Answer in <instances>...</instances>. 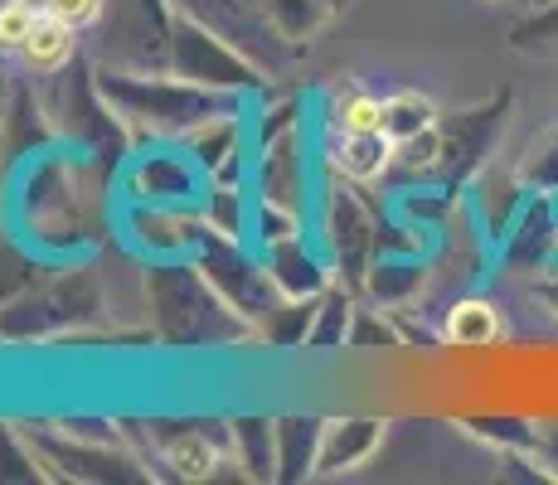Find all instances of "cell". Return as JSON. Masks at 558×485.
Instances as JSON below:
<instances>
[{
    "instance_id": "cell-36",
    "label": "cell",
    "mask_w": 558,
    "mask_h": 485,
    "mask_svg": "<svg viewBox=\"0 0 558 485\" xmlns=\"http://www.w3.org/2000/svg\"><path fill=\"white\" fill-rule=\"evenodd\" d=\"M520 180L530 190H558V126L530 150V160L520 166Z\"/></svg>"
},
{
    "instance_id": "cell-41",
    "label": "cell",
    "mask_w": 558,
    "mask_h": 485,
    "mask_svg": "<svg viewBox=\"0 0 558 485\" xmlns=\"http://www.w3.org/2000/svg\"><path fill=\"white\" fill-rule=\"evenodd\" d=\"M539 296H544V301H549V306L558 311V282H544V287H539Z\"/></svg>"
},
{
    "instance_id": "cell-43",
    "label": "cell",
    "mask_w": 558,
    "mask_h": 485,
    "mask_svg": "<svg viewBox=\"0 0 558 485\" xmlns=\"http://www.w3.org/2000/svg\"><path fill=\"white\" fill-rule=\"evenodd\" d=\"M539 5H549V0H530V10H539Z\"/></svg>"
},
{
    "instance_id": "cell-32",
    "label": "cell",
    "mask_w": 558,
    "mask_h": 485,
    "mask_svg": "<svg viewBox=\"0 0 558 485\" xmlns=\"http://www.w3.org/2000/svg\"><path fill=\"white\" fill-rule=\"evenodd\" d=\"M336 132H384V102L379 97H369V93H345L336 102Z\"/></svg>"
},
{
    "instance_id": "cell-21",
    "label": "cell",
    "mask_w": 558,
    "mask_h": 485,
    "mask_svg": "<svg viewBox=\"0 0 558 485\" xmlns=\"http://www.w3.org/2000/svg\"><path fill=\"white\" fill-rule=\"evenodd\" d=\"M393 156H399V146L389 132H336V142H330V170L350 185H369V180L389 175Z\"/></svg>"
},
{
    "instance_id": "cell-44",
    "label": "cell",
    "mask_w": 558,
    "mask_h": 485,
    "mask_svg": "<svg viewBox=\"0 0 558 485\" xmlns=\"http://www.w3.org/2000/svg\"><path fill=\"white\" fill-rule=\"evenodd\" d=\"M326 5H330V10H336V5H340V0H326Z\"/></svg>"
},
{
    "instance_id": "cell-30",
    "label": "cell",
    "mask_w": 558,
    "mask_h": 485,
    "mask_svg": "<svg viewBox=\"0 0 558 485\" xmlns=\"http://www.w3.org/2000/svg\"><path fill=\"white\" fill-rule=\"evenodd\" d=\"M0 481H20V485L49 481L39 451L29 447V437L20 433V427H10V423H0Z\"/></svg>"
},
{
    "instance_id": "cell-38",
    "label": "cell",
    "mask_w": 558,
    "mask_h": 485,
    "mask_svg": "<svg viewBox=\"0 0 558 485\" xmlns=\"http://www.w3.org/2000/svg\"><path fill=\"white\" fill-rule=\"evenodd\" d=\"M350 350H384V344H399V330L389 326V320L379 316V311H360L355 306V320H350Z\"/></svg>"
},
{
    "instance_id": "cell-16",
    "label": "cell",
    "mask_w": 558,
    "mask_h": 485,
    "mask_svg": "<svg viewBox=\"0 0 558 485\" xmlns=\"http://www.w3.org/2000/svg\"><path fill=\"white\" fill-rule=\"evenodd\" d=\"M53 142V122L45 112V97H39V78H15L5 107H0V180L29 160L35 150H45Z\"/></svg>"
},
{
    "instance_id": "cell-28",
    "label": "cell",
    "mask_w": 558,
    "mask_h": 485,
    "mask_svg": "<svg viewBox=\"0 0 558 485\" xmlns=\"http://www.w3.org/2000/svg\"><path fill=\"white\" fill-rule=\"evenodd\" d=\"M442 336L452 344H461V350H481V344H490L500 336V316L486 306V301H457V306L447 311Z\"/></svg>"
},
{
    "instance_id": "cell-33",
    "label": "cell",
    "mask_w": 558,
    "mask_h": 485,
    "mask_svg": "<svg viewBox=\"0 0 558 485\" xmlns=\"http://www.w3.org/2000/svg\"><path fill=\"white\" fill-rule=\"evenodd\" d=\"M549 243H554V219L539 204V209H530V219L520 223V233H510V263H539Z\"/></svg>"
},
{
    "instance_id": "cell-22",
    "label": "cell",
    "mask_w": 558,
    "mask_h": 485,
    "mask_svg": "<svg viewBox=\"0 0 558 485\" xmlns=\"http://www.w3.org/2000/svg\"><path fill=\"white\" fill-rule=\"evenodd\" d=\"M326 417H277V485H302L316 476Z\"/></svg>"
},
{
    "instance_id": "cell-19",
    "label": "cell",
    "mask_w": 558,
    "mask_h": 485,
    "mask_svg": "<svg viewBox=\"0 0 558 485\" xmlns=\"http://www.w3.org/2000/svg\"><path fill=\"white\" fill-rule=\"evenodd\" d=\"M263 263H267V272H272L277 291H282V296H296V301L320 296V291L336 282V272H330V267L311 253L302 233H292V239H282V243H267L263 247Z\"/></svg>"
},
{
    "instance_id": "cell-40",
    "label": "cell",
    "mask_w": 558,
    "mask_h": 485,
    "mask_svg": "<svg viewBox=\"0 0 558 485\" xmlns=\"http://www.w3.org/2000/svg\"><path fill=\"white\" fill-rule=\"evenodd\" d=\"M534 457L549 466V476L558 481V423H539V437H534Z\"/></svg>"
},
{
    "instance_id": "cell-23",
    "label": "cell",
    "mask_w": 558,
    "mask_h": 485,
    "mask_svg": "<svg viewBox=\"0 0 558 485\" xmlns=\"http://www.w3.org/2000/svg\"><path fill=\"white\" fill-rule=\"evenodd\" d=\"M83 29L63 25L59 15H39L35 29H29L25 49H20V63H25V73H35V78H45V73H59L63 63H73L83 53Z\"/></svg>"
},
{
    "instance_id": "cell-31",
    "label": "cell",
    "mask_w": 558,
    "mask_h": 485,
    "mask_svg": "<svg viewBox=\"0 0 558 485\" xmlns=\"http://www.w3.org/2000/svg\"><path fill=\"white\" fill-rule=\"evenodd\" d=\"M39 272H45V267H39L35 257L25 253V247H15L10 239H0V306H5V301H15Z\"/></svg>"
},
{
    "instance_id": "cell-35",
    "label": "cell",
    "mask_w": 558,
    "mask_h": 485,
    "mask_svg": "<svg viewBox=\"0 0 558 485\" xmlns=\"http://www.w3.org/2000/svg\"><path fill=\"white\" fill-rule=\"evenodd\" d=\"M510 45H514V49L558 45V0H549V5H539V10H530V15H524L520 25L510 29Z\"/></svg>"
},
{
    "instance_id": "cell-6",
    "label": "cell",
    "mask_w": 558,
    "mask_h": 485,
    "mask_svg": "<svg viewBox=\"0 0 558 485\" xmlns=\"http://www.w3.org/2000/svg\"><path fill=\"white\" fill-rule=\"evenodd\" d=\"M102 277L93 267H53L0 306V340H59L102 320Z\"/></svg>"
},
{
    "instance_id": "cell-14",
    "label": "cell",
    "mask_w": 558,
    "mask_h": 485,
    "mask_svg": "<svg viewBox=\"0 0 558 485\" xmlns=\"http://www.w3.org/2000/svg\"><path fill=\"white\" fill-rule=\"evenodd\" d=\"M500 122H506V97L486 107H471V112L437 117V180H466L481 166V156L496 142Z\"/></svg>"
},
{
    "instance_id": "cell-34",
    "label": "cell",
    "mask_w": 558,
    "mask_h": 485,
    "mask_svg": "<svg viewBox=\"0 0 558 485\" xmlns=\"http://www.w3.org/2000/svg\"><path fill=\"white\" fill-rule=\"evenodd\" d=\"M466 427L476 437H486V441H496V447H524V451H534V437H539V427H530L524 417H510V413H500V417H466Z\"/></svg>"
},
{
    "instance_id": "cell-13",
    "label": "cell",
    "mask_w": 558,
    "mask_h": 485,
    "mask_svg": "<svg viewBox=\"0 0 558 485\" xmlns=\"http://www.w3.org/2000/svg\"><path fill=\"white\" fill-rule=\"evenodd\" d=\"M209 219H204V204H132L126 209V239L136 253H146L151 263L166 257H195Z\"/></svg>"
},
{
    "instance_id": "cell-11",
    "label": "cell",
    "mask_w": 558,
    "mask_h": 485,
    "mask_svg": "<svg viewBox=\"0 0 558 485\" xmlns=\"http://www.w3.org/2000/svg\"><path fill=\"white\" fill-rule=\"evenodd\" d=\"M195 263L204 267V277L219 287V296L229 301L239 316L253 320V336H257V320H263L267 311H272V301L282 296L263 257H253L248 247H243V239H233V233L209 229L199 243V253H195Z\"/></svg>"
},
{
    "instance_id": "cell-42",
    "label": "cell",
    "mask_w": 558,
    "mask_h": 485,
    "mask_svg": "<svg viewBox=\"0 0 558 485\" xmlns=\"http://www.w3.org/2000/svg\"><path fill=\"white\" fill-rule=\"evenodd\" d=\"M20 5H29V10H35V15H49V5H53V0H20Z\"/></svg>"
},
{
    "instance_id": "cell-26",
    "label": "cell",
    "mask_w": 558,
    "mask_h": 485,
    "mask_svg": "<svg viewBox=\"0 0 558 485\" xmlns=\"http://www.w3.org/2000/svg\"><path fill=\"white\" fill-rule=\"evenodd\" d=\"M316 301H320V296H306V301L277 296L272 311L257 320V336L272 344V350H296V344H306L311 320H316Z\"/></svg>"
},
{
    "instance_id": "cell-5",
    "label": "cell",
    "mask_w": 558,
    "mask_h": 485,
    "mask_svg": "<svg viewBox=\"0 0 558 485\" xmlns=\"http://www.w3.org/2000/svg\"><path fill=\"white\" fill-rule=\"evenodd\" d=\"M39 97H45L53 136L73 142V150H88V156L107 160V166H117V160L132 156L136 142H132V132H126L122 117L112 112V102L102 97L98 69H93L88 53H78L73 63H63L59 73H45V78H39Z\"/></svg>"
},
{
    "instance_id": "cell-1",
    "label": "cell",
    "mask_w": 558,
    "mask_h": 485,
    "mask_svg": "<svg viewBox=\"0 0 558 485\" xmlns=\"http://www.w3.org/2000/svg\"><path fill=\"white\" fill-rule=\"evenodd\" d=\"M175 10L214 29L223 45L239 49L267 78L292 73L306 45L330 20L326 0H175Z\"/></svg>"
},
{
    "instance_id": "cell-9",
    "label": "cell",
    "mask_w": 558,
    "mask_h": 485,
    "mask_svg": "<svg viewBox=\"0 0 558 485\" xmlns=\"http://www.w3.org/2000/svg\"><path fill=\"white\" fill-rule=\"evenodd\" d=\"M170 73L199 83V88H219L239 97H253L267 88L263 69H253L239 49H229L214 29H204L199 20L180 15V10H175V35H170Z\"/></svg>"
},
{
    "instance_id": "cell-18",
    "label": "cell",
    "mask_w": 558,
    "mask_h": 485,
    "mask_svg": "<svg viewBox=\"0 0 558 485\" xmlns=\"http://www.w3.org/2000/svg\"><path fill=\"white\" fill-rule=\"evenodd\" d=\"M379 441H384L379 417H326L316 476H345V471H360L364 461L379 451Z\"/></svg>"
},
{
    "instance_id": "cell-20",
    "label": "cell",
    "mask_w": 558,
    "mask_h": 485,
    "mask_svg": "<svg viewBox=\"0 0 558 485\" xmlns=\"http://www.w3.org/2000/svg\"><path fill=\"white\" fill-rule=\"evenodd\" d=\"M185 146H190V156L209 170L214 185H239L243 156H248V146H243V112L219 117V122H204L199 132L185 136Z\"/></svg>"
},
{
    "instance_id": "cell-27",
    "label": "cell",
    "mask_w": 558,
    "mask_h": 485,
    "mask_svg": "<svg viewBox=\"0 0 558 485\" xmlns=\"http://www.w3.org/2000/svg\"><path fill=\"white\" fill-rule=\"evenodd\" d=\"M350 320H355V291L330 282L316 301V320H311L306 344L311 350H336V344L350 340Z\"/></svg>"
},
{
    "instance_id": "cell-37",
    "label": "cell",
    "mask_w": 558,
    "mask_h": 485,
    "mask_svg": "<svg viewBox=\"0 0 558 485\" xmlns=\"http://www.w3.org/2000/svg\"><path fill=\"white\" fill-rule=\"evenodd\" d=\"M35 10L20 5V0H0V53H10V59H20V49H25L29 29H35Z\"/></svg>"
},
{
    "instance_id": "cell-15",
    "label": "cell",
    "mask_w": 558,
    "mask_h": 485,
    "mask_svg": "<svg viewBox=\"0 0 558 485\" xmlns=\"http://www.w3.org/2000/svg\"><path fill=\"white\" fill-rule=\"evenodd\" d=\"M156 437H160V461L170 466L175 481H214L223 476V466H239L229 423H170V433Z\"/></svg>"
},
{
    "instance_id": "cell-39",
    "label": "cell",
    "mask_w": 558,
    "mask_h": 485,
    "mask_svg": "<svg viewBox=\"0 0 558 485\" xmlns=\"http://www.w3.org/2000/svg\"><path fill=\"white\" fill-rule=\"evenodd\" d=\"M49 15H59L63 25H73V29L88 35V29L98 25V15H102V0H53Z\"/></svg>"
},
{
    "instance_id": "cell-4",
    "label": "cell",
    "mask_w": 558,
    "mask_h": 485,
    "mask_svg": "<svg viewBox=\"0 0 558 485\" xmlns=\"http://www.w3.org/2000/svg\"><path fill=\"white\" fill-rule=\"evenodd\" d=\"M98 69V88L112 102V112L126 122L132 142H185L190 132H199L204 122L243 112L239 93L199 88L175 73H126V69Z\"/></svg>"
},
{
    "instance_id": "cell-25",
    "label": "cell",
    "mask_w": 558,
    "mask_h": 485,
    "mask_svg": "<svg viewBox=\"0 0 558 485\" xmlns=\"http://www.w3.org/2000/svg\"><path fill=\"white\" fill-rule=\"evenodd\" d=\"M417 287H423V257L417 253H379L369 267V282H364V291L384 306H399Z\"/></svg>"
},
{
    "instance_id": "cell-7",
    "label": "cell",
    "mask_w": 558,
    "mask_h": 485,
    "mask_svg": "<svg viewBox=\"0 0 558 485\" xmlns=\"http://www.w3.org/2000/svg\"><path fill=\"white\" fill-rule=\"evenodd\" d=\"M88 35V59L102 69L170 73L175 0H102V15Z\"/></svg>"
},
{
    "instance_id": "cell-12",
    "label": "cell",
    "mask_w": 558,
    "mask_h": 485,
    "mask_svg": "<svg viewBox=\"0 0 558 485\" xmlns=\"http://www.w3.org/2000/svg\"><path fill=\"white\" fill-rule=\"evenodd\" d=\"M326 247H330V263H336V282L350 291H364L374 257H379V223H374L369 204L350 190V180L345 185L336 180L326 190Z\"/></svg>"
},
{
    "instance_id": "cell-17",
    "label": "cell",
    "mask_w": 558,
    "mask_h": 485,
    "mask_svg": "<svg viewBox=\"0 0 558 485\" xmlns=\"http://www.w3.org/2000/svg\"><path fill=\"white\" fill-rule=\"evenodd\" d=\"M257 199L277 204V209L306 214V156H302V126L272 136L257 146Z\"/></svg>"
},
{
    "instance_id": "cell-29",
    "label": "cell",
    "mask_w": 558,
    "mask_h": 485,
    "mask_svg": "<svg viewBox=\"0 0 558 485\" xmlns=\"http://www.w3.org/2000/svg\"><path fill=\"white\" fill-rule=\"evenodd\" d=\"M433 126H437V107L427 102V97H417V93H393V97H384V132L393 136V146H399V142H413V136L433 132Z\"/></svg>"
},
{
    "instance_id": "cell-2",
    "label": "cell",
    "mask_w": 558,
    "mask_h": 485,
    "mask_svg": "<svg viewBox=\"0 0 558 485\" xmlns=\"http://www.w3.org/2000/svg\"><path fill=\"white\" fill-rule=\"evenodd\" d=\"M142 301H146V330L166 350H219V344H239L253 336V320L239 316L219 296V287L204 277L195 257L146 263Z\"/></svg>"
},
{
    "instance_id": "cell-10",
    "label": "cell",
    "mask_w": 558,
    "mask_h": 485,
    "mask_svg": "<svg viewBox=\"0 0 558 485\" xmlns=\"http://www.w3.org/2000/svg\"><path fill=\"white\" fill-rule=\"evenodd\" d=\"M209 185V170L180 142H142V150L132 146L122 170V190L132 204H204Z\"/></svg>"
},
{
    "instance_id": "cell-45",
    "label": "cell",
    "mask_w": 558,
    "mask_h": 485,
    "mask_svg": "<svg viewBox=\"0 0 558 485\" xmlns=\"http://www.w3.org/2000/svg\"><path fill=\"white\" fill-rule=\"evenodd\" d=\"M490 5H500V0H490Z\"/></svg>"
},
{
    "instance_id": "cell-24",
    "label": "cell",
    "mask_w": 558,
    "mask_h": 485,
    "mask_svg": "<svg viewBox=\"0 0 558 485\" xmlns=\"http://www.w3.org/2000/svg\"><path fill=\"white\" fill-rule=\"evenodd\" d=\"M233 461L248 481H277V417H229Z\"/></svg>"
},
{
    "instance_id": "cell-8",
    "label": "cell",
    "mask_w": 558,
    "mask_h": 485,
    "mask_svg": "<svg viewBox=\"0 0 558 485\" xmlns=\"http://www.w3.org/2000/svg\"><path fill=\"white\" fill-rule=\"evenodd\" d=\"M29 437V447L39 451L49 481H93V485H132L146 481L151 466L142 457H126L117 441L107 437H78L69 427H20Z\"/></svg>"
},
{
    "instance_id": "cell-3",
    "label": "cell",
    "mask_w": 558,
    "mask_h": 485,
    "mask_svg": "<svg viewBox=\"0 0 558 485\" xmlns=\"http://www.w3.org/2000/svg\"><path fill=\"white\" fill-rule=\"evenodd\" d=\"M107 175L112 166L88 150L53 156L25 180V233L53 253H88L107 239Z\"/></svg>"
}]
</instances>
